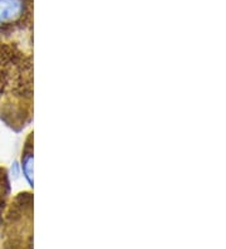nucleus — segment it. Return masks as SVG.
Returning <instances> with one entry per match:
<instances>
[{
	"label": "nucleus",
	"mask_w": 226,
	"mask_h": 249,
	"mask_svg": "<svg viewBox=\"0 0 226 249\" xmlns=\"http://www.w3.org/2000/svg\"><path fill=\"white\" fill-rule=\"evenodd\" d=\"M19 166L28 185L33 188V131H30L25 137Z\"/></svg>",
	"instance_id": "nucleus-2"
},
{
	"label": "nucleus",
	"mask_w": 226,
	"mask_h": 249,
	"mask_svg": "<svg viewBox=\"0 0 226 249\" xmlns=\"http://www.w3.org/2000/svg\"><path fill=\"white\" fill-rule=\"evenodd\" d=\"M33 73L32 51L20 44L0 48V117L17 132L33 120Z\"/></svg>",
	"instance_id": "nucleus-1"
}]
</instances>
